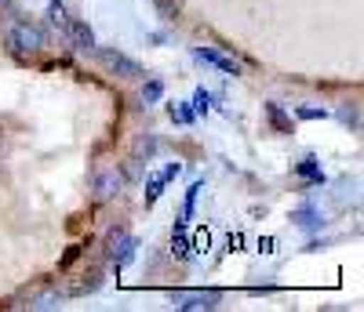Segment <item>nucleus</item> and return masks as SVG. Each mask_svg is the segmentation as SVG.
Returning a JSON list of instances; mask_svg holds the SVG:
<instances>
[{
    "mask_svg": "<svg viewBox=\"0 0 364 312\" xmlns=\"http://www.w3.org/2000/svg\"><path fill=\"white\" fill-rule=\"evenodd\" d=\"M295 174H299L302 182H306L302 189H321V185L328 182V178H324V171H321V160H317V156H302V160L295 164Z\"/></svg>",
    "mask_w": 364,
    "mask_h": 312,
    "instance_id": "nucleus-10",
    "label": "nucleus"
},
{
    "mask_svg": "<svg viewBox=\"0 0 364 312\" xmlns=\"http://www.w3.org/2000/svg\"><path fill=\"white\" fill-rule=\"evenodd\" d=\"M295 116H299V120H324V116H328V109H321V106H299V109H295Z\"/></svg>",
    "mask_w": 364,
    "mask_h": 312,
    "instance_id": "nucleus-22",
    "label": "nucleus"
},
{
    "mask_svg": "<svg viewBox=\"0 0 364 312\" xmlns=\"http://www.w3.org/2000/svg\"><path fill=\"white\" fill-rule=\"evenodd\" d=\"M154 8H157V15H161L164 22H175L178 11H182V0H154Z\"/></svg>",
    "mask_w": 364,
    "mask_h": 312,
    "instance_id": "nucleus-21",
    "label": "nucleus"
},
{
    "mask_svg": "<svg viewBox=\"0 0 364 312\" xmlns=\"http://www.w3.org/2000/svg\"><path fill=\"white\" fill-rule=\"evenodd\" d=\"M171 258H178V262L193 258V236H190L186 218H175V225H171Z\"/></svg>",
    "mask_w": 364,
    "mask_h": 312,
    "instance_id": "nucleus-6",
    "label": "nucleus"
},
{
    "mask_svg": "<svg viewBox=\"0 0 364 312\" xmlns=\"http://www.w3.org/2000/svg\"><path fill=\"white\" fill-rule=\"evenodd\" d=\"M336 116H339V123L346 131H360V106L357 102H339V109H336Z\"/></svg>",
    "mask_w": 364,
    "mask_h": 312,
    "instance_id": "nucleus-15",
    "label": "nucleus"
},
{
    "mask_svg": "<svg viewBox=\"0 0 364 312\" xmlns=\"http://www.w3.org/2000/svg\"><path fill=\"white\" fill-rule=\"evenodd\" d=\"M168 116H171V123H182V128H190L197 120L193 106H186V102H168Z\"/></svg>",
    "mask_w": 364,
    "mask_h": 312,
    "instance_id": "nucleus-19",
    "label": "nucleus"
},
{
    "mask_svg": "<svg viewBox=\"0 0 364 312\" xmlns=\"http://www.w3.org/2000/svg\"><path fill=\"white\" fill-rule=\"evenodd\" d=\"M8 48H11L15 55L29 58V55H41V51L48 48V37H44V29L33 26L29 18H15V22L8 26Z\"/></svg>",
    "mask_w": 364,
    "mask_h": 312,
    "instance_id": "nucleus-1",
    "label": "nucleus"
},
{
    "mask_svg": "<svg viewBox=\"0 0 364 312\" xmlns=\"http://www.w3.org/2000/svg\"><path fill=\"white\" fill-rule=\"evenodd\" d=\"M91 55L99 58V66H102L109 77H120V80H146V69L139 66L135 58H128L124 51H117V48H95Z\"/></svg>",
    "mask_w": 364,
    "mask_h": 312,
    "instance_id": "nucleus-2",
    "label": "nucleus"
},
{
    "mask_svg": "<svg viewBox=\"0 0 364 312\" xmlns=\"http://www.w3.org/2000/svg\"><path fill=\"white\" fill-rule=\"evenodd\" d=\"M66 40L77 48V51H84V55H91L95 51V29H91L84 18H70V29H66Z\"/></svg>",
    "mask_w": 364,
    "mask_h": 312,
    "instance_id": "nucleus-7",
    "label": "nucleus"
},
{
    "mask_svg": "<svg viewBox=\"0 0 364 312\" xmlns=\"http://www.w3.org/2000/svg\"><path fill=\"white\" fill-rule=\"evenodd\" d=\"M164 189H168V182L161 178V171H157V174H149V178H146V189H142V204H146V207H154V204L164 196Z\"/></svg>",
    "mask_w": 364,
    "mask_h": 312,
    "instance_id": "nucleus-17",
    "label": "nucleus"
},
{
    "mask_svg": "<svg viewBox=\"0 0 364 312\" xmlns=\"http://www.w3.org/2000/svg\"><path fill=\"white\" fill-rule=\"evenodd\" d=\"M48 26H55L58 29V33H63L66 37V29H70V15H66V4H63V0H48Z\"/></svg>",
    "mask_w": 364,
    "mask_h": 312,
    "instance_id": "nucleus-14",
    "label": "nucleus"
},
{
    "mask_svg": "<svg viewBox=\"0 0 364 312\" xmlns=\"http://www.w3.org/2000/svg\"><path fill=\"white\" fill-rule=\"evenodd\" d=\"M288 222H291L295 229H302V233H321V229L328 225V218H324V211H321V207L302 204V207H295V211L288 214Z\"/></svg>",
    "mask_w": 364,
    "mask_h": 312,
    "instance_id": "nucleus-5",
    "label": "nucleus"
},
{
    "mask_svg": "<svg viewBox=\"0 0 364 312\" xmlns=\"http://www.w3.org/2000/svg\"><path fill=\"white\" fill-rule=\"evenodd\" d=\"M178 171H182V164H175V160H171V164H164L161 178H164V182H175V178H178Z\"/></svg>",
    "mask_w": 364,
    "mask_h": 312,
    "instance_id": "nucleus-24",
    "label": "nucleus"
},
{
    "mask_svg": "<svg viewBox=\"0 0 364 312\" xmlns=\"http://www.w3.org/2000/svg\"><path fill=\"white\" fill-rule=\"evenodd\" d=\"M142 102H146V106H157V102H164V80H157V77H146V84H142Z\"/></svg>",
    "mask_w": 364,
    "mask_h": 312,
    "instance_id": "nucleus-18",
    "label": "nucleus"
},
{
    "mask_svg": "<svg viewBox=\"0 0 364 312\" xmlns=\"http://www.w3.org/2000/svg\"><path fill=\"white\" fill-rule=\"evenodd\" d=\"M208 109H211V95L204 87H197L193 91V113H208Z\"/></svg>",
    "mask_w": 364,
    "mask_h": 312,
    "instance_id": "nucleus-23",
    "label": "nucleus"
},
{
    "mask_svg": "<svg viewBox=\"0 0 364 312\" xmlns=\"http://www.w3.org/2000/svg\"><path fill=\"white\" fill-rule=\"evenodd\" d=\"M230 251H240V233H230Z\"/></svg>",
    "mask_w": 364,
    "mask_h": 312,
    "instance_id": "nucleus-26",
    "label": "nucleus"
},
{
    "mask_svg": "<svg viewBox=\"0 0 364 312\" xmlns=\"http://www.w3.org/2000/svg\"><path fill=\"white\" fill-rule=\"evenodd\" d=\"M193 58L197 62H208V66H215L219 73H226V77H240V66L230 58V55H223V51H215V48H193Z\"/></svg>",
    "mask_w": 364,
    "mask_h": 312,
    "instance_id": "nucleus-8",
    "label": "nucleus"
},
{
    "mask_svg": "<svg viewBox=\"0 0 364 312\" xmlns=\"http://www.w3.org/2000/svg\"><path fill=\"white\" fill-rule=\"evenodd\" d=\"M336 204H339V207L357 204V178H350V174L336 178Z\"/></svg>",
    "mask_w": 364,
    "mask_h": 312,
    "instance_id": "nucleus-16",
    "label": "nucleus"
},
{
    "mask_svg": "<svg viewBox=\"0 0 364 312\" xmlns=\"http://www.w3.org/2000/svg\"><path fill=\"white\" fill-rule=\"evenodd\" d=\"M262 113H266V120H269V128L277 131V135H291V116L277 106V102H262Z\"/></svg>",
    "mask_w": 364,
    "mask_h": 312,
    "instance_id": "nucleus-13",
    "label": "nucleus"
},
{
    "mask_svg": "<svg viewBox=\"0 0 364 312\" xmlns=\"http://www.w3.org/2000/svg\"><path fill=\"white\" fill-rule=\"evenodd\" d=\"M200 189H204V182L197 178V182L190 185V189H186V204H182V214H178V218H186V222L193 218V207H197V196H200Z\"/></svg>",
    "mask_w": 364,
    "mask_h": 312,
    "instance_id": "nucleus-20",
    "label": "nucleus"
},
{
    "mask_svg": "<svg viewBox=\"0 0 364 312\" xmlns=\"http://www.w3.org/2000/svg\"><path fill=\"white\" fill-rule=\"evenodd\" d=\"M120 189H124V174H120L117 167L95 174V196L99 200H113V196H120Z\"/></svg>",
    "mask_w": 364,
    "mask_h": 312,
    "instance_id": "nucleus-9",
    "label": "nucleus"
},
{
    "mask_svg": "<svg viewBox=\"0 0 364 312\" xmlns=\"http://www.w3.org/2000/svg\"><path fill=\"white\" fill-rule=\"evenodd\" d=\"M157 152H161V138H157L154 131H142V135L135 138V145H132V160H139V164H149Z\"/></svg>",
    "mask_w": 364,
    "mask_h": 312,
    "instance_id": "nucleus-11",
    "label": "nucleus"
},
{
    "mask_svg": "<svg viewBox=\"0 0 364 312\" xmlns=\"http://www.w3.org/2000/svg\"><path fill=\"white\" fill-rule=\"evenodd\" d=\"M149 40H154L157 48H164V44H168V33H149Z\"/></svg>",
    "mask_w": 364,
    "mask_h": 312,
    "instance_id": "nucleus-25",
    "label": "nucleus"
},
{
    "mask_svg": "<svg viewBox=\"0 0 364 312\" xmlns=\"http://www.w3.org/2000/svg\"><path fill=\"white\" fill-rule=\"evenodd\" d=\"M171 305L182 312H204V308H219L223 291H171Z\"/></svg>",
    "mask_w": 364,
    "mask_h": 312,
    "instance_id": "nucleus-4",
    "label": "nucleus"
},
{
    "mask_svg": "<svg viewBox=\"0 0 364 312\" xmlns=\"http://www.w3.org/2000/svg\"><path fill=\"white\" fill-rule=\"evenodd\" d=\"M63 301H66V294L58 287H44V291H37L33 298H29V308H33V312H48V308H58Z\"/></svg>",
    "mask_w": 364,
    "mask_h": 312,
    "instance_id": "nucleus-12",
    "label": "nucleus"
},
{
    "mask_svg": "<svg viewBox=\"0 0 364 312\" xmlns=\"http://www.w3.org/2000/svg\"><path fill=\"white\" fill-rule=\"evenodd\" d=\"M135 255H139V240L128 229H113L106 236V258H109L113 272H120L128 262H135Z\"/></svg>",
    "mask_w": 364,
    "mask_h": 312,
    "instance_id": "nucleus-3",
    "label": "nucleus"
}]
</instances>
